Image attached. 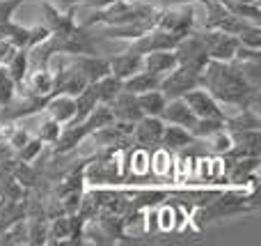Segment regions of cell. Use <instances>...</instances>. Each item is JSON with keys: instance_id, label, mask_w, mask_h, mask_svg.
<instances>
[{"instance_id": "83f0119b", "label": "cell", "mask_w": 261, "mask_h": 246, "mask_svg": "<svg viewBox=\"0 0 261 246\" xmlns=\"http://www.w3.org/2000/svg\"><path fill=\"white\" fill-rule=\"evenodd\" d=\"M23 3H28V0H0V26L14 21V14Z\"/></svg>"}, {"instance_id": "44dd1931", "label": "cell", "mask_w": 261, "mask_h": 246, "mask_svg": "<svg viewBox=\"0 0 261 246\" xmlns=\"http://www.w3.org/2000/svg\"><path fill=\"white\" fill-rule=\"evenodd\" d=\"M5 72L9 74V78H12L14 83H16V90L23 85V81H25L28 76V51L25 49H18L16 53L9 58V62L5 64Z\"/></svg>"}, {"instance_id": "d4e9b609", "label": "cell", "mask_w": 261, "mask_h": 246, "mask_svg": "<svg viewBox=\"0 0 261 246\" xmlns=\"http://www.w3.org/2000/svg\"><path fill=\"white\" fill-rule=\"evenodd\" d=\"M60 129H62V124H58L53 118L46 115V120H41V127H39L37 138H39L41 143H55V138L60 136Z\"/></svg>"}, {"instance_id": "4fadbf2b", "label": "cell", "mask_w": 261, "mask_h": 246, "mask_svg": "<svg viewBox=\"0 0 261 246\" xmlns=\"http://www.w3.org/2000/svg\"><path fill=\"white\" fill-rule=\"evenodd\" d=\"M71 62L81 69V74L87 78V83H96L99 78H103L106 74H110V62L106 58H99L96 53H92V55H71Z\"/></svg>"}, {"instance_id": "3957f363", "label": "cell", "mask_w": 261, "mask_h": 246, "mask_svg": "<svg viewBox=\"0 0 261 246\" xmlns=\"http://www.w3.org/2000/svg\"><path fill=\"white\" fill-rule=\"evenodd\" d=\"M197 35L208 60H218V62H231L234 60L236 49H239V37L236 35L216 30V28H199Z\"/></svg>"}, {"instance_id": "e0dca14e", "label": "cell", "mask_w": 261, "mask_h": 246, "mask_svg": "<svg viewBox=\"0 0 261 246\" xmlns=\"http://www.w3.org/2000/svg\"><path fill=\"white\" fill-rule=\"evenodd\" d=\"M161 78H163L161 74L140 69V72H135L133 76H128L126 81H124L122 90L130 92V95H142V92H147V90H156V87L161 85Z\"/></svg>"}, {"instance_id": "8992f818", "label": "cell", "mask_w": 261, "mask_h": 246, "mask_svg": "<svg viewBox=\"0 0 261 246\" xmlns=\"http://www.w3.org/2000/svg\"><path fill=\"white\" fill-rule=\"evenodd\" d=\"M181 35H174V32H167V30H161V28H149L144 35L135 37L130 39V46L126 51H133V53H151V51H170L179 44Z\"/></svg>"}, {"instance_id": "ba28073f", "label": "cell", "mask_w": 261, "mask_h": 246, "mask_svg": "<svg viewBox=\"0 0 261 246\" xmlns=\"http://www.w3.org/2000/svg\"><path fill=\"white\" fill-rule=\"evenodd\" d=\"M184 101L190 106L197 118H218V120H227L229 115L225 113V108L220 106V101L206 90V87H193L190 92L184 95Z\"/></svg>"}, {"instance_id": "7402d4cb", "label": "cell", "mask_w": 261, "mask_h": 246, "mask_svg": "<svg viewBox=\"0 0 261 246\" xmlns=\"http://www.w3.org/2000/svg\"><path fill=\"white\" fill-rule=\"evenodd\" d=\"M122 87H124V81H119V78L113 76V74H106L103 78H99V81L94 83L96 97H99L101 104H110V101L122 92Z\"/></svg>"}, {"instance_id": "cb8c5ba5", "label": "cell", "mask_w": 261, "mask_h": 246, "mask_svg": "<svg viewBox=\"0 0 261 246\" xmlns=\"http://www.w3.org/2000/svg\"><path fill=\"white\" fill-rule=\"evenodd\" d=\"M44 145H46V143H41L39 138H30V141H28L25 145L21 147V150H16L18 161H25V164H32V161H37V156L41 154Z\"/></svg>"}, {"instance_id": "4316f807", "label": "cell", "mask_w": 261, "mask_h": 246, "mask_svg": "<svg viewBox=\"0 0 261 246\" xmlns=\"http://www.w3.org/2000/svg\"><path fill=\"white\" fill-rule=\"evenodd\" d=\"M239 37V44H243V46H250V49H261V28L259 26H250V28H245L241 35H236Z\"/></svg>"}, {"instance_id": "52a82bcc", "label": "cell", "mask_w": 261, "mask_h": 246, "mask_svg": "<svg viewBox=\"0 0 261 246\" xmlns=\"http://www.w3.org/2000/svg\"><path fill=\"white\" fill-rule=\"evenodd\" d=\"M174 55L179 60V64H188V67L197 69V72H202L208 62V55L204 51L202 41H199L197 30H190L188 35L181 37L179 44L174 46Z\"/></svg>"}, {"instance_id": "ffe728a7", "label": "cell", "mask_w": 261, "mask_h": 246, "mask_svg": "<svg viewBox=\"0 0 261 246\" xmlns=\"http://www.w3.org/2000/svg\"><path fill=\"white\" fill-rule=\"evenodd\" d=\"M73 99H76V118H73L71 122H83V120H85L87 115L96 108V104H99V97H96L94 83L85 85L76 97H73Z\"/></svg>"}, {"instance_id": "9a60e30c", "label": "cell", "mask_w": 261, "mask_h": 246, "mask_svg": "<svg viewBox=\"0 0 261 246\" xmlns=\"http://www.w3.org/2000/svg\"><path fill=\"white\" fill-rule=\"evenodd\" d=\"M108 62H110V74L117 76L119 81H126L128 76H133L135 72L142 69V55L133 53V51H122L115 58H110Z\"/></svg>"}, {"instance_id": "d6986e66", "label": "cell", "mask_w": 261, "mask_h": 246, "mask_svg": "<svg viewBox=\"0 0 261 246\" xmlns=\"http://www.w3.org/2000/svg\"><path fill=\"white\" fill-rule=\"evenodd\" d=\"M138 97V106L140 110H142V115H153V118H161L163 108H165L167 104V97L163 95L161 90H147L142 92V95H135Z\"/></svg>"}, {"instance_id": "ac0fdd59", "label": "cell", "mask_w": 261, "mask_h": 246, "mask_svg": "<svg viewBox=\"0 0 261 246\" xmlns=\"http://www.w3.org/2000/svg\"><path fill=\"white\" fill-rule=\"evenodd\" d=\"M195 143V136L188 131V129L179 127V124H165L163 129V138H161V145L165 150L174 152V150H184L186 145Z\"/></svg>"}, {"instance_id": "484cf974", "label": "cell", "mask_w": 261, "mask_h": 246, "mask_svg": "<svg viewBox=\"0 0 261 246\" xmlns=\"http://www.w3.org/2000/svg\"><path fill=\"white\" fill-rule=\"evenodd\" d=\"M14 97H16V83L9 78V74L0 72V106H5L7 101H12Z\"/></svg>"}, {"instance_id": "f1b7e54d", "label": "cell", "mask_w": 261, "mask_h": 246, "mask_svg": "<svg viewBox=\"0 0 261 246\" xmlns=\"http://www.w3.org/2000/svg\"><path fill=\"white\" fill-rule=\"evenodd\" d=\"M16 51L18 49L12 44V41H7V39H3V37H0V67H5V64L9 62V58H12Z\"/></svg>"}, {"instance_id": "30bf717a", "label": "cell", "mask_w": 261, "mask_h": 246, "mask_svg": "<svg viewBox=\"0 0 261 246\" xmlns=\"http://www.w3.org/2000/svg\"><path fill=\"white\" fill-rule=\"evenodd\" d=\"M161 120L165 124H179L184 129H193L197 122V115L190 110V106L184 101V97H176V99H167L165 108L161 113Z\"/></svg>"}, {"instance_id": "f546056e", "label": "cell", "mask_w": 261, "mask_h": 246, "mask_svg": "<svg viewBox=\"0 0 261 246\" xmlns=\"http://www.w3.org/2000/svg\"><path fill=\"white\" fill-rule=\"evenodd\" d=\"M90 0H60L58 3V7H62V9H71L73 12V7H78V5H87Z\"/></svg>"}, {"instance_id": "1f68e13d", "label": "cell", "mask_w": 261, "mask_h": 246, "mask_svg": "<svg viewBox=\"0 0 261 246\" xmlns=\"http://www.w3.org/2000/svg\"><path fill=\"white\" fill-rule=\"evenodd\" d=\"M170 5H195V3H202V0H167Z\"/></svg>"}, {"instance_id": "7c38bea8", "label": "cell", "mask_w": 261, "mask_h": 246, "mask_svg": "<svg viewBox=\"0 0 261 246\" xmlns=\"http://www.w3.org/2000/svg\"><path fill=\"white\" fill-rule=\"evenodd\" d=\"M108 106H110V110H113V118L119 120V122L135 124L140 118H142V110H140V106H138V97L130 95L126 90L119 92Z\"/></svg>"}, {"instance_id": "6da1fadb", "label": "cell", "mask_w": 261, "mask_h": 246, "mask_svg": "<svg viewBox=\"0 0 261 246\" xmlns=\"http://www.w3.org/2000/svg\"><path fill=\"white\" fill-rule=\"evenodd\" d=\"M202 87H206L220 101V106H231L236 110H259V87L250 85L234 62L208 60L202 69Z\"/></svg>"}, {"instance_id": "4dcf8cb0", "label": "cell", "mask_w": 261, "mask_h": 246, "mask_svg": "<svg viewBox=\"0 0 261 246\" xmlns=\"http://www.w3.org/2000/svg\"><path fill=\"white\" fill-rule=\"evenodd\" d=\"M12 223H14V221H9V219H5V216H0V235H3Z\"/></svg>"}, {"instance_id": "277c9868", "label": "cell", "mask_w": 261, "mask_h": 246, "mask_svg": "<svg viewBox=\"0 0 261 246\" xmlns=\"http://www.w3.org/2000/svg\"><path fill=\"white\" fill-rule=\"evenodd\" d=\"M199 85H202V72L188 67V64H176L172 72L163 74L158 90L167 99H176V97H184L186 92H190L193 87H199Z\"/></svg>"}, {"instance_id": "603a6c76", "label": "cell", "mask_w": 261, "mask_h": 246, "mask_svg": "<svg viewBox=\"0 0 261 246\" xmlns=\"http://www.w3.org/2000/svg\"><path fill=\"white\" fill-rule=\"evenodd\" d=\"M48 242V226L44 219H32L28 223V244H46Z\"/></svg>"}, {"instance_id": "9c48e42d", "label": "cell", "mask_w": 261, "mask_h": 246, "mask_svg": "<svg viewBox=\"0 0 261 246\" xmlns=\"http://www.w3.org/2000/svg\"><path fill=\"white\" fill-rule=\"evenodd\" d=\"M163 129H165V122H163L161 118L142 115V118L133 124L130 138L142 147H158L161 145V138H163Z\"/></svg>"}, {"instance_id": "2e32d148", "label": "cell", "mask_w": 261, "mask_h": 246, "mask_svg": "<svg viewBox=\"0 0 261 246\" xmlns=\"http://www.w3.org/2000/svg\"><path fill=\"white\" fill-rule=\"evenodd\" d=\"M179 64V60H176L174 55V49L170 51H151V53H144L142 55V69H147V72H153V74H167L172 72V69Z\"/></svg>"}, {"instance_id": "5b68a950", "label": "cell", "mask_w": 261, "mask_h": 246, "mask_svg": "<svg viewBox=\"0 0 261 246\" xmlns=\"http://www.w3.org/2000/svg\"><path fill=\"white\" fill-rule=\"evenodd\" d=\"M195 7L193 5H176L170 9H161L156 16V28L167 32H174V35H188L190 30H195Z\"/></svg>"}, {"instance_id": "7a4b0ae2", "label": "cell", "mask_w": 261, "mask_h": 246, "mask_svg": "<svg viewBox=\"0 0 261 246\" xmlns=\"http://www.w3.org/2000/svg\"><path fill=\"white\" fill-rule=\"evenodd\" d=\"M161 9H156L153 5L140 3V0H119L113 3L108 7L94 9L90 14V18L81 23L83 28H92L96 23L110 28V26H144V28H153L156 26V16Z\"/></svg>"}, {"instance_id": "8fae6325", "label": "cell", "mask_w": 261, "mask_h": 246, "mask_svg": "<svg viewBox=\"0 0 261 246\" xmlns=\"http://www.w3.org/2000/svg\"><path fill=\"white\" fill-rule=\"evenodd\" d=\"M46 115L53 118L58 124H67L76 118V99L71 95H62V92H55L46 99L44 106Z\"/></svg>"}, {"instance_id": "5bb4252c", "label": "cell", "mask_w": 261, "mask_h": 246, "mask_svg": "<svg viewBox=\"0 0 261 246\" xmlns=\"http://www.w3.org/2000/svg\"><path fill=\"white\" fill-rule=\"evenodd\" d=\"M21 87H28L25 95L32 97H50L53 95V72L48 67L44 69H30Z\"/></svg>"}]
</instances>
